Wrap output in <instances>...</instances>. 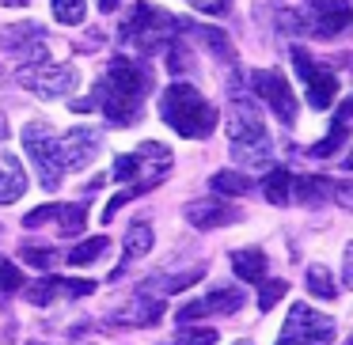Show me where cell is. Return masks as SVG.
Returning <instances> with one entry per match:
<instances>
[{"instance_id": "1", "label": "cell", "mask_w": 353, "mask_h": 345, "mask_svg": "<svg viewBox=\"0 0 353 345\" xmlns=\"http://www.w3.org/2000/svg\"><path fill=\"white\" fill-rule=\"evenodd\" d=\"M148 87H152V76L145 65H137L133 57H114L95 84V95L77 103V110L99 107L103 118H110L114 125H133L141 118V103H145Z\"/></svg>"}, {"instance_id": "2", "label": "cell", "mask_w": 353, "mask_h": 345, "mask_svg": "<svg viewBox=\"0 0 353 345\" xmlns=\"http://www.w3.org/2000/svg\"><path fill=\"white\" fill-rule=\"evenodd\" d=\"M171 167V152L163 145H156V140H145V145L137 148V152H125L114 160V182H130L122 194H118L114 201H110L107 209H103V220H110V216L118 213V209L125 205V201L141 198L145 190H152V186L163 182V175H168Z\"/></svg>"}, {"instance_id": "3", "label": "cell", "mask_w": 353, "mask_h": 345, "mask_svg": "<svg viewBox=\"0 0 353 345\" xmlns=\"http://www.w3.org/2000/svg\"><path fill=\"white\" fill-rule=\"evenodd\" d=\"M160 118L179 133V137H209V133L216 129V107L194 84L163 87Z\"/></svg>"}, {"instance_id": "4", "label": "cell", "mask_w": 353, "mask_h": 345, "mask_svg": "<svg viewBox=\"0 0 353 345\" xmlns=\"http://www.w3.org/2000/svg\"><path fill=\"white\" fill-rule=\"evenodd\" d=\"M228 140H232V156L243 167H266L270 163V137L262 125L259 110L251 103L236 99V110L228 118Z\"/></svg>"}, {"instance_id": "5", "label": "cell", "mask_w": 353, "mask_h": 345, "mask_svg": "<svg viewBox=\"0 0 353 345\" xmlns=\"http://www.w3.org/2000/svg\"><path fill=\"white\" fill-rule=\"evenodd\" d=\"M186 31L183 19L168 16V12L152 8V4H133L130 19L122 23V42H133L137 50H156V46H168V42H175V34Z\"/></svg>"}, {"instance_id": "6", "label": "cell", "mask_w": 353, "mask_h": 345, "mask_svg": "<svg viewBox=\"0 0 353 345\" xmlns=\"http://www.w3.org/2000/svg\"><path fill=\"white\" fill-rule=\"evenodd\" d=\"M23 148H27V160H31L34 171H39L42 190L54 194L57 186H61V175H65L61 140H57V133L50 129L46 122H27L23 125Z\"/></svg>"}, {"instance_id": "7", "label": "cell", "mask_w": 353, "mask_h": 345, "mask_svg": "<svg viewBox=\"0 0 353 345\" xmlns=\"http://www.w3.org/2000/svg\"><path fill=\"white\" fill-rule=\"evenodd\" d=\"M330 342H334V319L330 315H319L307 304L289 307V319L281 326L277 345H330Z\"/></svg>"}, {"instance_id": "8", "label": "cell", "mask_w": 353, "mask_h": 345, "mask_svg": "<svg viewBox=\"0 0 353 345\" xmlns=\"http://www.w3.org/2000/svg\"><path fill=\"white\" fill-rule=\"evenodd\" d=\"M16 80L23 87H31L34 95L42 99H61V95L77 92L80 84V72L72 65H57V61H42V65H19Z\"/></svg>"}, {"instance_id": "9", "label": "cell", "mask_w": 353, "mask_h": 345, "mask_svg": "<svg viewBox=\"0 0 353 345\" xmlns=\"http://www.w3.org/2000/svg\"><path fill=\"white\" fill-rule=\"evenodd\" d=\"M292 65H296L300 80H304V87H307L312 110H330V103L338 99V76L330 69H323V65H315L312 54H304L300 46H292Z\"/></svg>"}, {"instance_id": "10", "label": "cell", "mask_w": 353, "mask_h": 345, "mask_svg": "<svg viewBox=\"0 0 353 345\" xmlns=\"http://www.w3.org/2000/svg\"><path fill=\"white\" fill-rule=\"evenodd\" d=\"M251 87H254V95H259V99L266 103V107L274 110L285 125L296 122V95H292L289 80H285L277 69H254L251 72Z\"/></svg>"}, {"instance_id": "11", "label": "cell", "mask_w": 353, "mask_h": 345, "mask_svg": "<svg viewBox=\"0 0 353 345\" xmlns=\"http://www.w3.org/2000/svg\"><path fill=\"white\" fill-rule=\"evenodd\" d=\"M307 27L319 39H334L345 27H353V8L350 0H312V16H307Z\"/></svg>"}, {"instance_id": "12", "label": "cell", "mask_w": 353, "mask_h": 345, "mask_svg": "<svg viewBox=\"0 0 353 345\" xmlns=\"http://www.w3.org/2000/svg\"><path fill=\"white\" fill-rule=\"evenodd\" d=\"M50 220H57V236L69 239V236H80V231H84L88 209L84 205H39L23 216L27 228H39V224H50Z\"/></svg>"}, {"instance_id": "13", "label": "cell", "mask_w": 353, "mask_h": 345, "mask_svg": "<svg viewBox=\"0 0 353 345\" xmlns=\"http://www.w3.org/2000/svg\"><path fill=\"white\" fill-rule=\"evenodd\" d=\"M61 160H65V171H84L88 163L99 156V133L88 129V125H77V129L61 133Z\"/></svg>"}, {"instance_id": "14", "label": "cell", "mask_w": 353, "mask_h": 345, "mask_svg": "<svg viewBox=\"0 0 353 345\" xmlns=\"http://www.w3.org/2000/svg\"><path fill=\"white\" fill-rule=\"evenodd\" d=\"M163 319V300L160 296H148V292H137V296L125 300V307L107 315V322L114 326H156Z\"/></svg>"}, {"instance_id": "15", "label": "cell", "mask_w": 353, "mask_h": 345, "mask_svg": "<svg viewBox=\"0 0 353 345\" xmlns=\"http://www.w3.org/2000/svg\"><path fill=\"white\" fill-rule=\"evenodd\" d=\"M239 307H243V292L239 289H213L209 296L179 307V322H194V319H205V315H232Z\"/></svg>"}, {"instance_id": "16", "label": "cell", "mask_w": 353, "mask_h": 345, "mask_svg": "<svg viewBox=\"0 0 353 345\" xmlns=\"http://www.w3.org/2000/svg\"><path fill=\"white\" fill-rule=\"evenodd\" d=\"M95 292V281H77V277H42L39 284L27 289V300L31 304H54V296H92Z\"/></svg>"}, {"instance_id": "17", "label": "cell", "mask_w": 353, "mask_h": 345, "mask_svg": "<svg viewBox=\"0 0 353 345\" xmlns=\"http://www.w3.org/2000/svg\"><path fill=\"white\" fill-rule=\"evenodd\" d=\"M23 194H27L23 163L12 152H0V205H12V201H19Z\"/></svg>"}, {"instance_id": "18", "label": "cell", "mask_w": 353, "mask_h": 345, "mask_svg": "<svg viewBox=\"0 0 353 345\" xmlns=\"http://www.w3.org/2000/svg\"><path fill=\"white\" fill-rule=\"evenodd\" d=\"M236 209L224 205V201H194V205H186V220L194 224V228L209 231V228H221V224H232L236 220Z\"/></svg>"}, {"instance_id": "19", "label": "cell", "mask_w": 353, "mask_h": 345, "mask_svg": "<svg viewBox=\"0 0 353 345\" xmlns=\"http://www.w3.org/2000/svg\"><path fill=\"white\" fill-rule=\"evenodd\" d=\"M152 243H156V239H152V224H148V220L130 224V231H125V258L114 266L110 281H118V277H122L125 269H130V262H133V258H141V254H148V251H152Z\"/></svg>"}, {"instance_id": "20", "label": "cell", "mask_w": 353, "mask_h": 345, "mask_svg": "<svg viewBox=\"0 0 353 345\" xmlns=\"http://www.w3.org/2000/svg\"><path fill=\"white\" fill-rule=\"evenodd\" d=\"M350 125H353V99H345L342 107H338V114H334V129H330L327 137H323L319 145L312 148V156H319V160L334 156L338 148H342V140L350 137Z\"/></svg>"}, {"instance_id": "21", "label": "cell", "mask_w": 353, "mask_h": 345, "mask_svg": "<svg viewBox=\"0 0 353 345\" xmlns=\"http://www.w3.org/2000/svg\"><path fill=\"white\" fill-rule=\"evenodd\" d=\"M232 269H236L239 281H266V254L259 247H243V251H232Z\"/></svg>"}, {"instance_id": "22", "label": "cell", "mask_w": 353, "mask_h": 345, "mask_svg": "<svg viewBox=\"0 0 353 345\" xmlns=\"http://www.w3.org/2000/svg\"><path fill=\"white\" fill-rule=\"evenodd\" d=\"M201 273H205V269H186V273H175V277H163V273H156V277H148V281L141 284V292H160V300H163L168 292H183L186 284L201 281Z\"/></svg>"}, {"instance_id": "23", "label": "cell", "mask_w": 353, "mask_h": 345, "mask_svg": "<svg viewBox=\"0 0 353 345\" xmlns=\"http://www.w3.org/2000/svg\"><path fill=\"white\" fill-rule=\"evenodd\" d=\"M262 194L270 198V205H289V198H292V175L285 167H274L266 178H262Z\"/></svg>"}, {"instance_id": "24", "label": "cell", "mask_w": 353, "mask_h": 345, "mask_svg": "<svg viewBox=\"0 0 353 345\" xmlns=\"http://www.w3.org/2000/svg\"><path fill=\"white\" fill-rule=\"evenodd\" d=\"M292 190L304 205H319L323 198H330V182L319 175H304V178H292Z\"/></svg>"}, {"instance_id": "25", "label": "cell", "mask_w": 353, "mask_h": 345, "mask_svg": "<svg viewBox=\"0 0 353 345\" xmlns=\"http://www.w3.org/2000/svg\"><path fill=\"white\" fill-rule=\"evenodd\" d=\"M307 292L312 296H319V300H334L338 296V284H334V277H330V269L327 266H307Z\"/></svg>"}, {"instance_id": "26", "label": "cell", "mask_w": 353, "mask_h": 345, "mask_svg": "<svg viewBox=\"0 0 353 345\" xmlns=\"http://www.w3.org/2000/svg\"><path fill=\"white\" fill-rule=\"evenodd\" d=\"M50 8H54L57 23H69V27H80V23H84V16H88L84 0H50Z\"/></svg>"}, {"instance_id": "27", "label": "cell", "mask_w": 353, "mask_h": 345, "mask_svg": "<svg viewBox=\"0 0 353 345\" xmlns=\"http://www.w3.org/2000/svg\"><path fill=\"white\" fill-rule=\"evenodd\" d=\"M209 182H213V190H216V194H236V198L251 190V178L239 175V171H216V175L209 178Z\"/></svg>"}, {"instance_id": "28", "label": "cell", "mask_w": 353, "mask_h": 345, "mask_svg": "<svg viewBox=\"0 0 353 345\" xmlns=\"http://www.w3.org/2000/svg\"><path fill=\"white\" fill-rule=\"evenodd\" d=\"M107 247H110V239H107V236L88 239V243L72 247V251H69V266H88V262H95L99 254H107Z\"/></svg>"}, {"instance_id": "29", "label": "cell", "mask_w": 353, "mask_h": 345, "mask_svg": "<svg viewBox=\"0 0 353 345\" xmlns=\"http://www.w3.org/2000/svg\"><path fill=\"white\" fill-rule=\"evenodd\" d=\"M23 284V269H16L8 258H0V300H12V292H19Z\"/></svg>"}, {"instance_id": "30", "label": "cell", "mask_w": 353, "mask_h": 345, "mask_svg": "<svg viewBox=\"0 0 353 345\" xmlns=\"http://www.w3.org/2000/svg\"><path fill=\"white\" fill-rule=\"evenodd\" d=\"M198 34H201V42H205V46L213 50L216 57H221V61H232V57H236V54H232V42L224 39V34L216 31V27H201Z\"/></svg>"}, {"instance_id": "31", "label": "cell", "mask_w": 353, "mask_h": 345, "mask_svg": "<svg viewBox=\"0 0 353 345\" xmlns=\"http://www.w3.org/2000/svg\"><path fill=\"white\" fill-rule=\"evenodd\" d=\"M168 345H216V330H201V326H194V330H179V334L171 337Z\"/></svg>"}, {"instance_id": "32", "label": "cell", "mask_w": 353, "mask_h": 345, "mask_svg": "<svg viewBox=\"0 0 353 345\" xmlns=\"http://www.w3.org/2000/svg\"><path fill=\"white\" fill-rule=\"evenodd\" d=\"M19 258L31 262V266H39V269H50V266H54L57 254L50 251V247H23V251H19Z\"/></svg>"}, {"instance_id": "33", "label": "cell", "mask_w": 353, "mask_h": 345, "mask_svg": "<svg viewBox=\"0 0 353 345\" xmlns=\"http://www.w3.org/2000/svg\"><path fill=\"white\" fill-rule=\"evenodd\" d=\"M285 289H289L285 281H262V292H259V307H262V311H270V307L285 296Z\"/></svg>"}, {"instance_id": "34", "label": "cell", "mask_w": 353, "mask_h": 345, "mask_svg": "<svg viewBox=\"0 0 353 345\" xmlns=\"http://www.w3.org/2000/svg\"><path fill=\"white\" fill-rule=\"evenodd\" d=\"M277 23H281V31H289V34H307V31H312L304 12H281V16H277Z\"/></svg>"}, {"instance_id": "35", "label": "cell", "mask_w": 353, "mask_h": 345, "mask_svg": "<svg viewBox=\"0 0 353 345\" xmlns=\"http://www.w3.org/2000/svg\"><path fill=\"white\" fill-rule=\"evenodd\" d=\"M198 12H209V16H224L232 8V0H190Z\"/></svg>"}, {"instance_id": "36", "label": "cell", "mask_w": 353, "mask_h": 345, "mask_svg": "<svg viewBox=\"0 0 353 345\" xmlns=\"http://www.w3.org/2000/svg\"><path fill=\"white\" fill-rule=\"evenodd\" d=\"M338 198V205H345V209H353V182H342V186H334L330 190Z\"/></svg>"}, {"instance_id": "37", "label": "cell", "mask_w": 353, "mask_h": 345, "mask_svg": "<svg viewBox=\"0 0 353 345\" xmlns=\"http://www.w3.org/2000/svg\"><path fill=\"white\" fill-rule=\"evenodd\" d=\"M342 281L345 289H353V243L345 247V258H342Z\"/></svg>"}, {"instance_id": "38", "label": "cell", "mask_w": 353, "mask_h": 345, "mask_svg": "<svg viewBox=\"0 0 353 345\" xmlns=\"http://www.w3.org/2000/svg\"><path fill=\"white\" fill-rule=\"evenodd\" d=\"M99 8H103V12H114V8H118V0H99Z\"/></svg>"}, {"instance_id": "39", "label": "cell", "mask_w": 353, "mask_h": 345, "mask_svg": "<svg viewBox=\"0 0 353 345\" xmlns=\"http://www.w3.org/2000/svg\"><path fill=\"white\" fill-rule=\"evenodd\" d=\"M0 4H16V8H27V0H0Z\"/></svg>"}, {"instance_id": "40", "label": "cell", "mask_w": 353, "mask_h": 345, "mask_svg": "<svg viewBox=\"0 0 353 345\" xmlns=\"http://www.w3.org/2000/svg\"><path fill=\"white\" fill-rule=\"evenodd\" d=\"M345 167H353V156H350V160H345Z\"/></svg>"}, {"instance_id": "41", "label": "cell", "mask_w": 353, "mask_h": 345, "mask_svg": "<svg viewBox=\"0 0 353 345\" xmlns=\"http://www.w3.org/2000/svg\"><path fill=\"white\" fill-rule=\"evenodd\" d=\"M236 345H251V342H236Z\"/></svg>"}, {"instance_id": "42", "label": "cell", "mask_w": 353, "mask_h": 345, "mask_svg": "<svg viewBox=\"0 0 353 345\" xmlns=\"http://www.w3.org/2000/svg\"><path fill=\"white\" fill-rule=\"evenodd\" d=\"M345 345H353V337H350V342H345Z\"/></svg>"}, {"instance_id": "43", "label": "cell", "mask_w": 353, "mask_h": 345, "mask_svg": "<svg viewBox=\"0 0 353 345\" xmlns=\"http://www.w3.org/2000/svg\"><path fill=\"white\" fill-rule=\"evenodd\" d=\"M0 72H4V65H0Z\"/></svg>"}]
</instances>
